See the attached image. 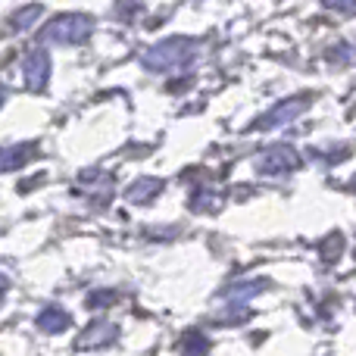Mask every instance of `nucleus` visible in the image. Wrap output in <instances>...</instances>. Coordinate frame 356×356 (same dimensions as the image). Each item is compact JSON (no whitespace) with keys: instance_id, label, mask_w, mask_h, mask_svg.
<instances>
[{"instance_id":"nucleus-16","label":"nucleus","mask_w":356,"mask_h":356,"mask_svg":"<svg viewBox=\"0 0 356 356\" xmlns=\"http://www.w3.org/2000/svg\"><path fill=\"white\" fill-rule=\"evenodd\" d=\"M113 300H116V294H110V291H106V294H94L88 303H91V307H100V303H113Z\"/></svg>"},{"instance_id":"nucleus-6","label":"nucleus","mask_w":356,"mask_h":356,"mask_svg":"<svg viewBox=\"0 0 356 356\" xmlns=\"http://www.w3.org/2000/svg\"><path fill=\"white\" fill-rule=\"evenodd\" d=\"M116 338V325H110L106 319H97L94 325L85 328V334L79 338V350H94V347H106Z\"/></svg>"},{"instance_id":"nucleus-4","label":"nucleus","mask_w":356,"mask_h":356,"mask_svg":"<svg viewBox=\"0 0 356 356\" xmlns=\"http://www.w3.org/2000/svg\"><path fill=\"white\" fill-rule=\"evenodd\" d=\"M307 106H309V97H291V100H284V104H278L269 116L257 119L253 129H275V125H282V122H291V119H297Z\"/></svg>"},{"instance_id":"nucleus-7","label":"nucleus","mask_w":356,"mask_h":356,"mask_svg":"<svg viewBox=\"0 0 356 356\" xmlns=\"http://www.w3.org/2000/svg\"><path fill=\"white\" fill-rule=\"evenodd\" d=\"M35 325L41 328V332H47V334H60V332H66V328L72 325V319H69L66 309H60V307H47V309H41V313H38Z\"/></svg>"},{"instance_id":"nucleus-9","label":"nucleus","mask_w":356,"mask_h":356,"mask_svg":"<svg viewBox=\"0 0 356 356\" xmlns=\"http://www.w3.org/2000/svg\"><path fill=\"white\" fill-rule=\"evenodd\" d=\"M160 191H163L160 178H138V181H131V188L125 191V197H129V203H150Z\"/></svg>"},{"instance_id":"nucleus-15","label":"nucleus","mask_w":356,"mask_h":356,"mask_svg":"<svg viewBox=\"0 0 356 356\" xmlns=\"http://www.w3.org/2000/svg\"><path fill=\"white\" fill-rule=\"evenodd\" d=\"M322 3H325L328 10H334V13H344V16H350L353 13V0H322Z\"/></svg>"},{"instance_id":"nucleus-10","label":"nucleus","mask_w":356,"mask_h":356,"mask_svg":"<svg viewBox=\"0 0 356 356\" xmlns=\"http://www.w3.org/2000/svg\"><path fill=\"white\" fill-rule=\"evenodd\" d=\"M178 353L181 356H207L209 353V338L203 332H184L178 341Z\"/></svg>"},{"instance_id":"nucleus-8","label":"nucleus","mask_w":356,"mask_h":356,"mask_svg":"<svg viewBox=\"0 0 356 356\" xmlns=\"http://www.w3.org/2000/svg\"><path fill=\"white\" fill-rule=\"evenodd\" d=\"M31 156H38V144H16V147H3L0 150V172L25 166Z\"/></svg>"},{"instance_id":"nucleus-2","label":"nucleus","mask_w":356,"mask_h":356,"mask_svg":"<svg viewBox=\"0 0 356 356\" xmlns=\"http://www.w3.org/2000/svg\"><path fill=\"white\" fill-rule=\"evenodd\" d=\"M194 50H197L194 41H188V38H169V41L156 44L154 50L144 54V66L154 69V72H169V69H178V66H184V63H191Z\"/></svg>"},{"instance_id":"nucleus-3","label":"nucleus","mask_w":356,"mask_h":356,"mask_svg":"<svg viewBox=\"0 0 356 356\" xmlns=\"http://www.w3.org/2000/svg\"><path fill=\"white\" fill-rule=\"evenodd\" d=\"M297 166H300V156L291 147H269L257 156V172H263V175H282Z\"/></svg>"},{"instance_id":"nucleus-1","label":"nucleus","mask_w":356,"mask_h":356,"mask_svg":"<svg viewBox=\"0 0 356 356\" xmlns=\"http://www.w3.org/2000/svg\"><path fill=\"white\" fill-rule=\"evenodd\" d=\"M94 31V19L85 13H66V16L50 19L41 29V41L50 44H81Z\"/></svg>"},{"instance_id":"nucleus-5","label":"nucleus","mask_w":356,"mask_h":356,"mask_svg":"<svg viewBox=\"0 0 356 356\" xmlns=\"http://www.w3.org/2000/svg\"><path fill=\"white\" fill-rule=\"evenodd\" d=\"M50 79V56L41 47H35L25 56V81H29L31 91H44Z\"/></svg>"},{"instance_id":"nucleus-11","label":"nucleus","mask_w":356,"mask_h":356,"mask_svg":"<svg viewBox=\"0 0 356 356\" xmlns=\"http://www.w3.org/2000/svg\"><path fill=\"white\" fill-rule=\"evenodd\" d=\"M219 207H222V197H219V194L209 197V191H207V188L197 191V194L191 197V209H194V213H216Z\"/></svg>"},{"instance_id":"nucleus-17","label":"nucleus","mask_w":356,"mask_h":356,"mask_svg":"<svg viewBox=\"0 0 356 356\" xmlns=\"http://www.w3.org/2000/svg\"><path fill=\"white\" fill-rule=\"evenodd\" d=\"M3 100H6V88L0 85V106H3Z\"/></svg>"},{"instance_id":"nucleus-12","label":"nucleus","mask_w":356,"mask_h":356,"mask_svg":"<svg viewBox=\"0 0 356 356\" xmlns=\"http://www.w3.org/2000/svg\"><path fill=\"white\" fill-rule=\"evenodd\" d=\"M38 16H41V6H38V3H35V6H22V10H19L16 16L10 19V25H13L16 31H22V29H29V25H35Z\"/></svg>"},{"instance_id":"nucleus-14","label":"nucleus","mask_w":356,"mask_h":356,"mask_svg":"<svg viewBox=\"0 0 356 356\" xmlns=\"http://www.w3.org/2000/svg\"><path fill=\"white\" fill-rule=\"evenodd\" d=\"M341 247H344V241H341V234H332V238L325 241V247H322V253H325V259H332V253L338 257Z\"/></svg>"},{"instance_id":"nucleus-13","label":"nucleus","mask_w":356,"mask_h":356,"mask_svg":"<svg viewBox=\"0 0 356 356\" xmlns=\"http://www.w3.org/2000/svg\"><path fill=\"white\" fill-rule=\"evenodd\" d=\"M263 284H266V282H247V284H234V288L228 291V297H232V300H247V297L259 294V291H263Z\"/></svg>"}]
</instances>
